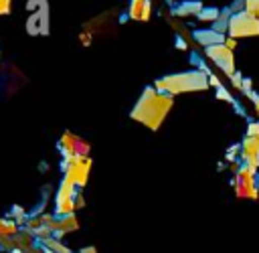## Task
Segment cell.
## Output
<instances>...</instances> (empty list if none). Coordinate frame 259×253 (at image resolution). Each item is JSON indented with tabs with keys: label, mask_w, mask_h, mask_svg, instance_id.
I'll return each instance as SVG.
<instances>
[{
	"label": "cell",
	"mask_w": 259,
	"mask_h": 253,
	"mask_svg": "<svg viewBox=\"0 0 259 253\" xmlns=\"http://www.w3.org/2000/svg\"><path fill=\"white\" fill-rule=\"evenodd\" d=\"M174 105V97L168 93H160L154 87H146L140 95V99L136 101L134 109L130 111L134 121L144 123L148 130L156 132L160 130L164 117L168 115V111Z\"/></svg>",
	"instance_id": "1"
},
{
	"label": "cell",
	"mask_w": 259,
	"mask_h": 253,
	"mask_svg": "<svg viewBox=\"0 0 259 253\" xmlns=\"http://www.w3.org/2000/svg\"><path fill=\"white\" fill-rule=\"evenodd\" d=\"M208 75L202 73L200 69H190V71H182V73H172V75H164L160 79L154 81V89L160 93H168V95H178V93H190V91H204L208 89Z\"/></svg>",
	"instance_id": "2"
},
{
	"label": "cell",
	"mask_w": 259,
	"mask_h": 253,
	"mask_svg": "<svg viewBox=\"0 0 259 253\" xmlns=\"http://www.w3.org/2000/svg\"><path fill=\"white\" fill-rule=\"evenodd\" d=\"M227 34L231 38H243V36H259V18L249 14L247 10L233 12L229 18Z\"/></svg>",
	"instance_id": "3"
},
{
	"label": "cell",
	"mask_w": 259,
	"mask_h": 253,
	"mask_svg": "<svg viewBox=\"0 0 259 253\" xmlns=\"http://www.w3.org/2000/svg\"><path fill=\"white\" fill-rule=\"evenodd\" d=\"M75 182L69 174L63 176L59 188H57V196H55V213L59 217H65V215H73L75 213V196H77V190H75Z\"/></svg>",
	"instance_id": "4"
},
{
	"label": "cell",
	"mask_w": 259,
	"mask_h": 253,
	"mask_svg": "<svg viewBox=\"0 0 259 253\" xmlns=\"http://www.w3.org/2000/svg\"><path fill=\"white\" fill-rule=\"evenodd\" d=\"M204 55L208 61H212L227 77L235 75V55L233 51H229L225 45H214V47H206Z\"/></svg>",
	"instance_id": "5"
},
{
	"label": "cell",
	"mask_w": 259,
	"mask_h": 253,
	"mask_svg": "<svg viewBox=\"0 0 259 253\" xmlns=\"http://www.w3.org/2000/svg\"><path fill=\"white\" fill-rule=\"evenodd\" d=\"M24 28L30 36H47L51 26H49V2L42 0L40 2V8L32 14H28L26 22H24Z\"/></svg>",
	"instance_id": "6"
},
{
	"label": "cell",
	"mask_w": 259,
	"mask_h": 253,
	"mask_svg": "<svg viewBox=\"0 0 259 253\" xmlns=\"http://www.w3.org/2000/svg\"><path fill=\"white\" fill-rule=\"evenodd\" d=\"M77 229H79V221H77V217H75V213H73V215L59 217V219L55 221V225H53V235H55L57 239H61V237H65L67 233H73V231H77Z\"/></svg>",
	"instance_id": "7"
},
{
	"label": "cell",
	"mask_w": 259,
	"mask_h": 253,
	"mask_svg": "<svg viewBox=\"0 0 259 253\" xmlns=\"http://www.w3.org/2000/svg\"><path fill=\"white\" fill-rule=\"evenodd\" d=\"M152 12V2L150 0H130V8H127V16L132 20H140L146 22L150 18Z\"/></svg>",
	"instance_id": "8"
},
{
	"label": "cell",
	"mask_w": 259,
	"mask_h": 253,
	"mask_svg": "<svg viewBox=\"0 0 259 253\" xmlns=\"http://www.w3.org/2000/svg\"><path fill=\"white\" fill-rule=\"evenodd\" d=\"M192 36L196 38V43L198 45H202L204 49L206 47H214V45H223L225 43V34H221V32H217V30H212V28H202V30H194L192 32Z\"/></svg>",
	"instance_id": "9"
},
{
	"label": "cell",
	"mask_w": 259,
	"mask_h": 253,
	"mask_svg": "<svg viewBox=\"0 0 259 253\" xmlns=\"http://www.w3.org/2000/svg\"><path fill=\"white\" fill-rule=\"evenodd\" d=\"M202 8H204L202 2H198V0H188V2H182V4L174 6L170 12H172L174 16H198Z\"/></svg>",
	"instance_id": "10"
},
{
	"label": "cell",
	"mask_w": 259,
	"mask_h": 253,
	"mask_svg": "<svg viewBox=\"0 0 259 253\" xmlns=\"http://www.w3.org/2000/svg\"><path fill=\"white\" fill-rule=\"evenodd\" d=\"M18 233V225L10 219H0V237H14Z\"/></svg>",
	"instance_id": "11"
},
{
	"label": "cell",
	"mask_w": 259,
	"mask_h": 253,
	"mask_svg": "<svg viewBox=\"0 0 259 253\" xmlns=\"http://www.w3.org/2000/svg\"><path fill=\"white\" fill-rule=\"evenodd\" d=\"M219 14H221V10H219V8H210V6H204L196 18H198L200 22H217Z\"/></svg>",
	"instance_id": "12"
},
{
	"label": "cell",
	"mask_w": 259,
	"mask_h": 253,
	"mask_svg": "<svg viewBox=\"0 0 259 253\" xmlns=\"http://www.w3.org/2000/svg\"><path fill=\"white\" fill-rule=\"evenodd\" d=\"M42 245H45L47 249L55 251V253H71V249H69L67 245H63V243H61V239H57V237H51V239H47Z\"/></svg>",
	"instance_id": "13"
},
{
	"label": "cell",
	"mask_w": 259,
	"mask_h": 253,
	"mask_svg": "<svg viewBox=\"0 0 259 253\" xmlns=\"http://www.w3.org/2000/svg\"><path fill=\"white\" fill-rule=\"evenodd\" d=\"M8 219H10L12 223H16V225H26L28 215L24 213V208H20V206H12V210L8 213Z\"/></svg>",
	"instance_id": "14"
},
{
	"label": "cell",
	"mask_w": 259,
	"mask_h": 253,
	"mask_svg": "<svg viewBox=\"0 0 259 253\" xmlns=\"http://www.w3.org/2000/svg\"><path fill=\"white\" fill-rule=\"evenodd\" d=\"M243 10H247L249 14H253V16L259 18V0H245Z\"/></svg>",
	"instance_id": "15"
},
{
	"label": "cell",
	"mask_w": 259,
	"mask_h": 253,
	"mask_svg": "<svg viewBox=\"0 0 259 253\" xmlns=\"http://www.w3.org/2000/svg\"><path fill=\"white\" fill-rule=\"evenodd\" d=\"M217 99H223V101H227V103L235 105V99L231 97V93H229L225 87H219V89H217Z\"/></svg>",
	"instance_id": "16"
},
{
	"label": "cell",
	"mask_w": 259,
	"mask_h": 253,
	"mask_svg": "<svg viewBox=\"0 0 259 253\" xmlns=\"http://www.w3.org/2000/svg\"><path fill=\"white\" fill-rule=\"evenodd\" d=\"M239 154H241V144H235V146L229 148V152H227V160L231 162V160H235Z\"/></svg>",
	"instance_id": "17"
},
{
	"label": "cell",
	"mask_w": 259,
	"mask_h": 253,
	"mask_svg": "<svg viewBox=\"0 0 259 253\" xmlns=\"http://www.w3.org/2000/svg\"><path fill=\"white\" fill-rule=\"evenodd\" d=\"M10 10H12V0H0V16L10 14Z\"/></svg>",
	"instance_id": "18"
},
{
	"label": "cell",
	"mask_w": 259,
	"mask_h": 253,
	"mask_svg": "<svg viewBox=\"0 0 259 253\" xmlns=\"http://www.w3.org/2000/svg\"><path fill=\"white\" fill-rule=\"evenodd\" d=\"M231 83H233L235 89H241V87H243V75H241L239 71H235V75L231 77Z\"/></svg>",
	"instance_id": "19"
},
{
	"label": "cell",
	"mask_w": 259,
	"mask_h": 253,
	"mask_svg": "<svg viewBox=\"0 0 259 253\" xmlns=\"http://www.w3.org/2000/svg\"><path fill=\"white\" fill-rule=\"evenodd\" d=\"M79 38H81V45H83V47H87V45H91L93 32H89V30H83V32L79 34Z\"/></svg>",
	"instance_id": "20"
},
{
	"label": "cell",
	"mask_w": 259,
	"mask_h": 253,
	"mask_svg": "<svg viewBox=\"0 0 259 253\" xmlns=\"http://www.w3.org/2000/svg\"><path fill=\"white\" fill-rule=\"evenodd\" d=\"M223 45H225L229 51H235V49H237V38H231V36H227Z\"/></svg>",
	"instance_id": "21"
},
{
	"label": "cell",
	"mask_w": 259,
	"mask_h": 253,
	"mask_svg": "<svg viewBox=\"0 0 259 253\" xmlns=\"http://www.w3.org/2000/svg\"><path fill=\"white\" fill-rule=\"evenodd\" d=\"M241 91H245V95H249V93L253 91V83H251V79H243V87H241Z\"/></svg>",
	"instance_id": "22"
},
{
	"label": "cell",
	"mask_w": 259,
	"mask_h": 253,
	"mask_svg": "<svg viewBox=\"0 0 259 253\" xmlns=\"http://www.w3.org/2000/svg\"><path fill=\"white\" fill-rule=\"evenodd\" d=\"M176 49H182V51L188 49V43L184 40V36H176Z\"/></svg>",
	"instance_id": "23"
},
{
	"label": "cell",
	"mask_w": 259,
	"mask_h": 253,
	"mask_svg": "<svg viewBox=\"0 0 259 253\" xmlns=\"http://www.w3.org/2000/svg\"><path fill=\"white\" fill-rule=\"evenodd\" d=\"M83 194L81 192H77V196H75V208H83Z\"/></svg>",
	"instance_id": "24"
},
{
	"label": "cell",
	"mask_w": 259,
	"mask_h": 253,
	"mask_svg": "<svg viewBox=\"0 0 259 253\" xmlns=\"http://www.w3.org/2000/svg\"><path fill=\"white\" fill-rule=\"evenodd\" d=\"M251 101H253V107H255V111H257V115H259V95H255Z\"/></svg>",
	"instance_id": "25"
},
{
	"label": "cell",
	"mask_w": 259,
	"mask_h": 253,
	"mask_svg": "<svg viewBox=\"0 0 259 253\" xmlns=\"http://www.w3.org/2000/svg\"><path fill=\"white\" fill-rule=\"evenodd\" d=\"M79 253H97V251H95V247H85V249H81Z\"/></svg>",
	"instance_id": "26"
},
{
	"label": "cell",
	"mask_w": 259,
	"mask_h": 253,
	"mask_svg": "<svg viewBox=\"0 0 259 253\" xmlns=\"http://www.w3.org/2000/svg\"><path fill=\"white\" fill-rule=\"evenodd\" d=\"M42 253H55V251H51V249H47V247H42Z\"/></svg>",
	"instance_id": "27"
},
{
	"label": "cell",
	"mask_w": 259,
	"mask_h": 253,
	"mask_svg": "<svg viewBox=\"0 0 259 253\" xmlns=\"http://www.w3.org/2000/svg\"><path fill=\"white\" fill-rule=\"evenodd\" d=\"M10 253H24V251H20V249H12Z\"/></svg>",
	"instance_id": "28"
}]
</instances>
